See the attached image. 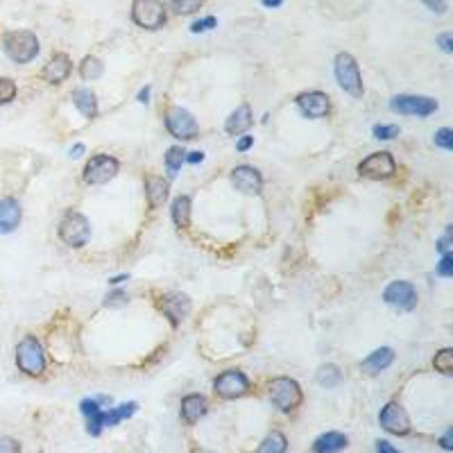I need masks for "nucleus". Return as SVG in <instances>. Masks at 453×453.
Returning a JSON list of instances; mask_svg holds the SVG:
<instances>
[{"label": "nucleus", "mask_w": 453, "mask_h": 453, "mask_svg": "<svg viewBox=\"0 0 453 453\" xmlns=\"http://www.w3.org/2000/svg\"><path fill=\"white\" fill-rule=\"evenodd\" d=\"M3 48L7 52V57L16 61V63H27L32 61L36 54H39V39L27 32V30H16L5 34L3 39Z\"/></svg>", "instance_id": "1"}, {"label": "nucleus", "mask_w": 453, "mask_h": 453, "mask_svg": "<svg viewBox=\"0 0 453 453\" xmlns=\"http://www.w3.org/2000/svg\"><path fill=\"white\" fill-rule=\"evenodd\" d=\"M16 365L21 371L30 376H41L45 369V356L39 340L34 335H27L16 347Z\"/></svg>", "instance_id": "2"}, {"label": "nucleus", "mask_w": 453, "mask_h": 453, "mask_svg": "<svg viewBox=\"0 0 453 453\" xmlns=\"http://www.w3.org/2000/svg\"><path fill=\"white\" fill-rule=\"evenodd\" d=\"M335 77H338V84L347 91L349 95L353 98L362 95V77H360L358 63L349 52H340L338 57H335Z\"/></svg>", "instance_id": "3"}, {"label": "nucleus", "mask_w": 453, "mask_h": 453, "mask_svg": "<svg viewBox=\"0 0 453 453\" xmlns=\"http://www.w3.org/2000/svg\"><path fill=\"white\" fill-rule=\"evenodd\" d=\"M132 18L139 27L145 30H159L166 23V7L161 0H134Z\"/></svg>", "instance_id": "4"}, {"label": "nucleus", "mask_w": 453, "mask_h": 453, "mask_svg": "<svg viewBox=\"0 0 453 453\" xmlns=\"http://www.w3.org/2000/svg\"><path fill=\"white\" fill-rule=\"evenodd\" d=\"M270 399L279 410L290 413L302 404V390H299L297 381L281 376V378H275L270 383Z\"/></svg>", "instance_id": "5"}, {"label": "nucleus", "mask_w": 453, "mask_h": 453, "mask_svg": "<svg viewBox=\"0 0 453 453\" xmlns=\"http://www.w3.org/2000/svg\"><path fill=\"white\" fill-rule=\"evenodd\" d=\"M91 236V227L89 220L77 211H70L59 224V238L68 245V247H82L86 245Z\"/></svg>", "instance_id": "6"}, {"label": "nucleus", "mask_w": 453, "mask_h": 453, "mask_svg": "<svg viewBox=\"0 0 453 453\" xmlns=\"http://www.w3.org/2000/svg\"><path fill=\"white\" fill-rule=\"evenodd\" d=\"M118 161L109 154H95L91 157V161L84 166V181L91 186H100V184H107L118 175Z\"/></svg>", "instance_id": "7"}, {"label": "nucleus", "mask_w": 453, "mask_h": 453, "mask_svg": "<svg viewBox=\"0 0 453 453\" xmlns=\"http://www.w3.org/2000/svg\"><path fill=\"white\" fill-rule=\"evenodd\" d=\"M390 109L401 116H431L438 112V102L426 95H394Z\"/></svg>", "instance_id": "8"}, {"label": "nucleus", "mask_w": 453, "mask_h": 453, "mask_svg": "<svg viewBox=\"0 0 453 453\" xmlns=\"http://www.w3.org/2000/svg\"><path fill=\"white\" fill-rule=\"evenodd\" d=\"M166 127L168 132L175 136V139L181 141H188V139H195L197 134V123L190 112L181 107H170L168 114H166Z\"/></svg>", "instance_id": "9"}, {"label": "nucleus", "mask_w": 453, "mask_h": 453, "mask_svg": "<svg viewBox=\"0 0 453 453\" xmlns=\"http://www.w3.org/2000/svg\"><path fill=\"white\" fill-rule=\"evenodd\" d=\"M394 159L390 152H374L369 154L367 159L360 161L358 172L362 177H369V179H387L394 175Z\"/></svg>", "instance_id": "10"}, {"label": "nucleus", "mask_w": 453, "mask_h": 453, "mask_svg": "<svg viewBox=\"0 0 453 453\" xmlns=\"http://www.w3.org/2000/svg\"><path fill=\"white\" fill-rule=\"evenodd\" d=\"M213 390L222 399H236V397H243L245 392H247L249 381L238 369H227L213 381Z\"/></svg>", "instance_id": "11"}, {"label": "nucleus", "mask_w": 453, "mask_h": 453, "mask_svg": "<svg viewBox=\"0 0 453 453\" xmlns=\"http://www.w3.org/2000/svg\"><path fill=\"white\" fill-rule=\"evenodd\" d=\"M383 299L394 308L413 311V308L417 306V290L413 284H408V281H392V284L385 288Z\"/></svg>", "instance_id": "12"}, {"label": "nucleus", "mask_w": 453, "mask_h": 453, "mask_svg": "<svg viewBox=\"0 0 453 453\" xmlns=\"http://www.w3.org/2000/svg\"><path fill=\"white\" fill-rule=\"evenodd\" d=\"M378 422L387 433H392V435H406L408 431H410L408 413L399 404H387L383 410H381Z\"/></svg>", "instance_id": "13"}, {"label": "nucleus", "mask_w": 453, "mask_h": 453, "mask_svg": "<svg viewBox=\"0 0 453 453\" xmlns=\"http://www.w3.org/2000/svg\"><path fill=\"white\" fill-rule=\"evenodd\" d=\"M297 107L302 109V114L308 118H324L329 114V95L322 93V91H308L297 98Z\"/></svg>", "instance_id": "14"}, {"label": "nucleus", "mask_w": 453, "mask_h": 453, "mask_svg": "<svg viewBox=\"0 0 453 453\" xmlns=\"http://www.w3.org/2000/svg\"><path fill=\"white\" fill-rule=\"evenodd\" d=\"M231 184L240 190V193H261V186H263V179H261V172L252 166H238L233 168L231 172Z\"/></svg>", "instance_id": "15"}, {"label": "nucleus", "mask_w": 453, "mask_h": 453, "mask_svg": "<svg viewBox=\"0 0 453 453\" xmlns=\"http://www.w3.org/2000/svg\"><path fill=\"white\" fill-rule=\"evenodd\" d=\"M21 204L12 197L0 199V236L12 233L21 224Z\"/></svg>", "instance_id": "16"}, {"label": "nucleus", "mask_w": 453, "mask_h": 453, "mask_svg": "<svg viewBox=\"0 0 453 453\" xmlns=\"http://www.w3.org/2000/svg\"><path fill=\"white\" fill-rule=\"evenodd\" d=\"M70 68H72V63L68 59V54H54V57L45 63V68H43V79L48 82V84H61L63 79H66L70 75Z\"/></svg>", "instance_id": "17"}, {"label": "nucleus", "mask_w": 453, "mask_h": 453, "mask_svg": "<svg viewBox=\"0 0 453 453\" xmlns=\"http://www.w3.org/2000/svg\"><path fill=\"white\" fill-rule=\"evenodd\" d=\"M161 311L170 317L172 324H179L190 311V299L186 295H181V293H170V295L163 297Z\"/></svg>", "instance_id": "18"}, {"label": "nucleus", "mask_w": 453, "mask_h": 453, "mask_svg": "<svg viewBox=\"0 0 453 453\" xmlns=\"http://www.w3.org/2000/svg\"><path fill=\"white\" fill-rule=\"evenodd\" d=\"M347 435H342L338 431H329L320 435L313 442V453H340L342 449H347Z\"/></svg>", "instance_id": "19"}, {"label": "nucleus", "mask_w": 453, "mask_h": 453, "mask_svg": "<svg viewBox=\"0 0 453 453\" xmlns=\"http://www.w3.org/2000/svg\"><path fill=\"white\" fill-rule=\"evenodd\" d=\"M79 410L86 417V433L100 435V431H102V408H100L98 399H84L79 404Z\"/></svg>", "instance_id": "20"}, {"label": "nucleus", "mask_w": 453, "mask_h": 453, "mask_svg": "<svg viewBox=\"0 0 453 453\" xmlns=\"http://www.w3.org/2000/svg\"><path fill=\"white\" fill-rule=\"evenodd\" d=\"M145 195L152 208H159L168 199V181L157 175H148L145 179Z\"/></svg>", "instance_id": "21"}, {"label": "nucleus", "mask_w": 453, "mask_h": 453, "mask_svg": "<svg viewBox=\"0 0 453 453\" xmlns=\"http://www.w3.org/2000/svg\"><path fill=\"white\" fill-rule=\"evenodd\" d=\"M208 410V401L202 394H188L184 397L181 401V417L188 422V424H195L199 417H204Z\"/></svg>", "instance_id": "22"}, {"label": "nucleus", "mask_w": 453, "mask_h": 453, "mask_svg": "<svg viewBox=\"0 0 453 453\" xmlns=\"http://www.w3.org/2000/svg\"><path fill=\"white\" fill-rule=\"evenodd\" d=\"M249 125H252V109H249L247 105H240L229 118H227L224 130H227V134L238 136V134H243V132H247Z\"/></svg>", "instance_id": "23"}, {"label": "nucleus", "mask_w": 453, "mask_h": 453, "mask_svg": "<svg viewBox=\"0 0 453 453\" xmlns=\"http://www.w3.org/2000/svg\"><path fill=\"white\" fill-rule=\"evenodd\" d=\"M394 360V351L390 347H383V349H376L374 353H369V356L362 360V369L367 371V374H378V371H383L390 362Z\"/></svg>", "instance_id": "24"}, {"label": "nucleus", "mask_w": 453, "mask_h": 453, "mask_svg": "<svg viewBox=\"0 0 453 453\" xmlns=\"http://www.w3.org/2000/svg\"><path fill=\"white\" fill-rule=\"evenodd\" d=\"M72 102H75V107L79 109L84 118H95L98 100H95V93L91 89H77L75 93H72Z\"/></svg>", "instance_id": "25"}, {"label": "nucleus", "mask_w": 453, "mask_h": 453, "mask_svg": "<svg viewBox=\"0 0 453 453\" xmlns=\"http://www.w3.org/2000/svg\"><path fill=\"white\" fill-rule=\"evenodd\" d=\"M172 220H175L179 229H186L190 224V197L179 195L175 202H172Z\"/></svg>", "instance_id": "26"}, {"label": "nucleus", "mask_w": 453, "mask_h": 453, "mask_svg": "<svg viewBox=\"0 0 453 453\" xmlns=\"http://www.w3.org/2000/svg\"><path fill=\"white\" fill-rule=\"evenodd\" d=\"M136 404H123V406H116V408H109V410H102V426H116L118 422L127 420L136 413Z\"/></svg>", "instance_id": "27"}, {"label": "nucleus", "mask_w": 453, "mask_h": 453, "mask_svg": "<svg viewBox=\"0 0 453 453\" xmlns=\"http://www.w3.org/2000/svg\"><path fill=\"white\" fill-rule=\"evenodd\" d=\"M286 449H288L286 435L279 433V431H272L268 438L261 442V447H259L256 453H286Z\"/></svg>", "instance_id": "28"}, {"label": "nucleus", "mask_w": 453, "mask_h": 453, "mask_svg": "<svg viewBox=\"0 0 453 453\" xmlns=\"http://www.w3.org/2000/svg\"><path fill=\"white\" fill-rule=\"evenodd\" d=\"M102 72H105V66H102V61H100L98 57H84L79 63V75L84 77V79H100L102 77Z\"/></svg>", "instance_id": "29"}, {"label": "nucleus", "mask_w": 453, "mask_h": 453, "mask_svg": "<svg viewBox=\"0 0 453 453\" xmlns=\"http://www.w3.org/2000/svg\"><path fill=\"white\" fill-rule=\"evenodd\" d=\"M340 378H342V374L335 365H324V367H320V371H317V383L324 385V387H335L340 383Z\"/></svg>", "instance_id": "30"}, {"label": "nucleus", "mask_w": 453, "mask_h": 453, "mask_svg": "<svg viewBox=\"0 0 453 453\" xmlns=\"http://www.w3.org/2000/svg\"><path fill=\"white\" fill-rule=\"evenodd\" d=\"M186 161V152L181 150V148H170L168 154H166V166H168V172H170V177H175L177 175V170L181 168V163Z\"/></svg>", "instance_id": "31"}, {"label": "nucleus", "mask_w": 453, "mask_h": 453, "mask_svg": "<svg viewBox=\"0 0 453 453\" xmlns=\"http://www.w3.org/2000/svg\"><path fill=\"white\" fill-rule=\"evenodd\" d=\"M433 365L438 371H442V374H451V371H453V351L451 349H442L440 353H435Z\"/></svg>", "instance_id": "32"}, {"label": "nucleus", "mask_w": 453, "mask_h": 453, "mask_svg": "<svg viewBox=\"0 0 453 453\" xmlns=\"http://www.w3.org/2000/svg\"><path fill=\"white\" fill-rule=\"evenodd\" d=\"M204 0H170V7L175 9L177 14H193L202 7Z\"/></svg>", "instance_id": "33"}, {"label": "nucleus", "mask_w": 453, "mask_h": 453, "mask_svg": "<svg viewBox=\"0 0 453 453\" xmlns=\"http://www.w3.org/2000/svg\"><path fill=\"white\" fill-rule=\"evenodd\" d=\"M14 98H16V84H14V79L0 77V105L12 102Z\"/></svg>", "instance_id": "34"}, {"label": "nucleus", "mask_w": 453, "mask_h": 453, "mask_svg": "<svg viewBox=\"0 0 453 453\" xmlns=\"http://www.w3.org/2000/svg\"><path fill=\"white\" fill-rule=\"evenodd\" d=\"M435 145H440L444 150H453V132L449 127H442V130L435 134Z\"/></svg>", "instance_id": "35"}, {"label": "nucleus", "mask_w": 453, "mask_h": 453, "mask_svg": "<svg viewBox=\"0 0 453 453\" xmlns=\"http://www.w3.org/2000/svg\"><path fill=\"white\" fill-rule=\"evenodd\" d=\"M374 136L376 139H383V141H390L399 136V127L397 125H376L374 127Z\"/></svg>", "instance_id": "36"}, {"label": "nucleus", "mask_w": 453, "mask_h": 453, "mask_svg": "<svg viewBox=\"0 0 453 453\" xmlns=\"http://www.w3.org/2000/svg\"><path fill=\"white\" fill-rule=\"evenodd\" d=\"M0 453H21V444H18L14 438L0 435Z\"/></svg>", "instance_id": "37"}, {"label": "nucleus", "mask_w": 453, "mask_h": 453, "mask_svg": "<svg viewBox=\"0 0 453 453\" xmlns=\"http://www.w3.org/2000/svg\"><path fill=\"white\" fill-rule=\"evenodd\" d=\"M217 23H215V18L213 16H206V18H202V21H195L193 25H190V30H193L195 34L197 32H206V30H213Z\"/></svg>", "instance_id": "38"}, {"label": "nucleus", "mask_w": 453, "mask_h": 453, "mask_svg": "<svg viewBox=\"0 0 453 453\" xmlns=\"http://www.w3.org/2000/svg\"><path fill=\"white\" fill-rule=\"evenodd\" d=\"M438 275L440 277H451L453 275V256L451 254H444L440 266H438Z\"/></svg>", "instance_id": "39"}, {"label": "nucleus", "mask_w": 453, "mask_h": 453, "mask_svg": "<svg viewBox=\"0 0 453 453\" xmlns=\"http://www.w3.org/2000/svg\"><path fill=\"white\" fill-rule=\"evenodd\" d=\"M422 3L429 7L433 14H444V12H447V0H422Z\"/></svg>", "instance_id": "40"}, {"label": "nucleus", "mask_w": 453, "mask_h": 453, "mask_svg": "<svg viewBox=\"0 0 453 453\" xmlns=\"http://www.w3.org/2000/svg\"><path fill=\"white\" fill-rule=\"evenodd\" d=\"M125 302H127L125 293H112L107 297V306H118V304H125Z\"/></svg>", "instance_id": "41"}, {"label": "nucleus", "mask_w": 453, "mask_h": 453, "mask_svg": "<svg viewBox=\"0 0 453 453\" xmlns=\"http://www.w3.org/2000/svg\"><path fill=\"white\" fill-rule=\"evenodd\" d=\"M438 43L442 45V50H444V52H451V50H453V45H451V43H453V36H451V32L442 34L440 39H438Z\"/></svg>", "instance_id": "42"}, {"label": "nucleus", "mask_w": 453, "mask_h": 453, "mask_svg": "<svg viewBox=\"0 0 453 453\" xmlns=\"http://www.w3.org/2000/svg\"><path fill=\"white\" fill-rule=\"evenodd\" d=\"M376 453H399V451H397L390 442L378 440V442H376Z\"/></svg>", "instance_id": "43"}, {"label": "nucleus", "mask_w": 453, "mask_h": 453, "mask_svg": "<svg viewBox=\"0 0 453 453\" xmlns=\"http://www.w3.org/2000/svg\"><path fill=\"white\" fill-rule=\"evenodd\" d=\"M252 143H254L252 136H245V139H240V141H238V150H240V152L249 150V148H252Z\"/></svg>", "instance_id": "44"}, {"label": "nucleus", "mask_w": 453, "mask_h": 453, "mask_svg": "<svg viewBox=\"0 0 453 453\" xmlns=\"http://www.w3.org/2000/svg\"><path fill=\"white\" fill-rule=\"evenodd\" d=\"M202 159H204V154H202V152H190L188 157H186V161H188V163H199Z\"/></svg>", "instance_id": "45"}, {"label": "nucleus", "mask_w": 453, "mask_h": 453, "mask_svg": "<svg viewBox=\"0 0 453 453\" xmlns=\"http://www.w3.org/2000/svg\"><path fill=\"white\" fill-rule=\"evenodd\" d=\"M82 152H84V145H82V143H77L75 148H70V157H72V159H77Z\"/></svg>", "instance_id": "46"}, {"label": "nucleus", "mask_w": 453, "mask_h": 453, "mask_svg": "<svg viewBox=\"0 0 453 453\" xmlns=\"http://www.w3.org/2000/svg\"><path fill=\"white\" fill-rule=\"evenodd\" d=\"M442 447L444 449H451V431H447V435L442 438Z\"/></svg>", "instance_id": "47"}, {"label": "nucleus", "mask_w": 453, "mask_h": 453, "mask_svg": "<svg viewBox=\"0 0 453 453\" xmlns=\"http://www.w3.org/2000/svg\"><path fill=\"white\" fill-rule=\"evenodd\" d=\"M281 3H284V0H263V5L266 7H279Z\"/></svg>", "instance_id": "48"}, {"label": "nucleus", "mask_w": 453, "mask_h": 453, "mask_svg": "<svg viewBox=\"0 0 453 453\" xmlns=\"http://www.w3.org/2000/svg\"><path fill=\"white\" fill-rule=\"evenodd\" d=\"M148 95H150V89H143L139 93V100H141V102H148Z\"/></svg>", "instance_id": "49"}, {"label": "nucleus", "mask_w": 453, "mask_h": 453, "mask_svg": "<svg viewBox=\"0 0 453 453\" xmlns=\"http://www.w3.org/2000/svg\"><path fill=\"white\" fill-rule=\"evenodd\" d=\"M193 453H213V451H206V449H197V451H193Z\"/></svg>", "instance_id": "50"}]
</instances>
